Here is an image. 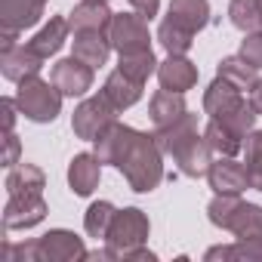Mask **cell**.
Returning a JSON list of instances; mask_svg holds the SVG:
<instances>
[{"mask_svg":"<svg viewBox=\"0 0 262 262\" xmlns=\"http://www.w3.org/2000/svg\"><path fill=\"white\" fill-rule=\"evenodd\" d=\"M117 170L123 173L126 185L133 191H139V194L155 191L164 182V148L158 145V136L155 133H136L133 145H129V151Z\"/></svg>","mask_w":262,"mask_h":262,"instance_id":"obj_1","label":"cell"},{"mask_svg":"<svg viewBox=\"0 0 262 262\" xmlns=\"http://www.w3.org/2000/svg\"><path fill=\"white\" fill-rule=\"evenodd\" d=\"M244 90H237L231 80L219 77L204 90V111L213 117V120H222L225 126H231L237 136L247 139V133H253V123H256V108L250 105V99L241 96Z\"/></svg>","mask_w":262,"mask_h":262,"instance_id":"obj_2","label":"cell"},{"mask_svg":"<svg viewBox=\"0 0 262 262\" xmlns=\"http://www.w3.org/2000/svg\"><path fill=\"white\" fill-rule=\"evenodd\" d=\"M16 105L19 111L34 120V123H53L62 111V93L53 80H43L40 74L25 77L16 90Z\"/></svg>","mask_w":262,"mask_h":262,"instance_id":"obj_3","label":"cell"},{"mask_svg":"<svg viewBox=\"0 0 262 262\" xmlns=\"http://www.w3.org/2000/svg\"><path fill=\"white\" fill-rule=\"evenodd\" d=\"M148 231H151V222H148V216L139 207H123V210H117L114 213V222L108 228V237H105L111 259H120V253L133 250V247H142L148 241Z\"/></svg>","mask_w":262,"mask_h":262,"instance_id":"obj_4","label":"cell"},{"mask_svg":"<svg viewBox=\"0 0 262 262\" xmlns=\"http://www.w3.org/2000/svg\"><path fill=\"white\" fill-rule=\"evenodd\" d=\"M117 108L114 102L105 96V93H96L90 99H83L77 108H74V117H71V129L74 136L83 139V142H96L99 133H105V129L117 120Z\"/></svg>","mask_w":262,"mask_h":262,"instance_id":"obj_5","label":"cell"},{"mask_svg":"<svg viewBox=\"0 0 262 262\" xmlns=\"http://www.w3.org/2000/svg\"><path fill=\"white\" fill-rule=\"evenodd\" d=\"M234 256L241 262H262V207L259 204H244L234 225Z\"/></svg>","mask_w":262,"mask_h":262,"instance_id":"obj_6","label":"cell"},{"mask_svg":"<svg viewBox=\"0 0 262 262\" xmlns=\"http://www.w3.org/2000/svg\"><path fill=\"white\" fill-rule=\"evenodd\" d=\"M111 47L123 53H142L151 50V34H148V19L139 13H114L111 28H108Z\"/></svg>","mask_w":262,"mask_h":262,"instance_id":"obj_7","label":"cell"},{"mask_svg":"<svg viewBox=\"0 0 262 262\" xmlns=\"http://www.w3.org/2000/svg\"><path fill=\"white\" fill-rule=\"evenodd\" d=\"M86 259L83 241L68 228H50L43 237H37V262H77Z\"/></svg>","mask_w":262,"mask_h":262,"instance_id":"obj_8","label":"cell"},{"mask_svg":"<svg viewBox=\"0 0 262 262\" xmlns=\"http://www.w3.org/2000/svg\"><path fill=\"white\" fill-rule=\"evenodd\" d=\"M93 71H96V68H90L86 62H80L77 56H71V59H62V62L53 65L50 80L59 86L62 96H71V99H74V96L90 93V86H93Z\"/></svg>","mask_w":262,"mask_h":262,"instance_id":"obj_9","label":"cell"},{"mask_svg":"<svg viewBox=\"0 0 262 262\" xmlns=\"http://www.w3.org/2000/svg\"><path fill=\"white\" fill-rule=\"evenodd\" d=\"M47 201L43 194H10L4 207V225L7 228H34L47 219Z\"/></svg>","mask_w":262,"mask_h":262,"instance_id":"obj_10","label":"cell"},{"mask_svg":"<svg viewBox=\"0 0 262 262\" xmlns=\"http://www.w3.org/2000/svg\"><path fill=\"white\" fill-rule=\"evenodd\" d=\"M207 179H210V188L216 194H241L244 188H250V173H247V164L234 161V158H219L210 164L207 170Z\"/></svg>","mask_w":262,"mask_h":262,"instance_id":"obj_11","label":"cell"},{"mask_svg":"<svg viewBox=\"0 0 262 262\" xmlns=\"http://www.w3.org/2000/svg\"><path fill=\"white\" fill-rule=\"evenodd\" d=\"M136 133L139 129H133V126H126V123H111L105 133H99V139L93 142L96 145V158L102 161V164H114V167H120V161L126 158V151H129V145H133V139H136Z\"/></svg>","mask_w":262,"mask_h":262,"instance_id":"obj_12","label":"cell"},{"mask_svg":"<svg viewBox=\"0 0 262 262\" xmlns=\"http://www.w3.org/2000/svg\"><path fill=\"white\" fill-rule=\"evenodd\" d=\"M170 158L179 164L182 176H188V179H201V176H207V170H210V164H213V148L207 145V139H204L201 133H194V136L185 139Z\"/></svg>","mask_w":262,"mask_h":262,"instance_id":"obj_13","label":"cell"},{"mask_svg":"<svg viewBox=\"0 0 262 262\" xmlns=\"http://www.w3.org/2000/svg\"><path fill=\"white\" fill-rule=\"evenodd\" d=\"M40 68H43V59H40L28 43L0 53V71H4V77L13 80V83H22L25 77L40 74Z\"/></svg>","mask_w":262,"mask_h":262,"instance_id":"obj_14","label":"cell"},{"mask_svg":"<svg viewBox=\"0 0 262 262\" xmlns=\"http://www.w3.org/2000/svg\"><path fill=\"white\" fill-rule=\"evenodd\" d=\"M114 13L108 10L105 0H83L68 13V28L74 31H108L111 28Z\"/></svg>","mask_w":262,"mask_h":262,"instance_id":"obj_15","label":"cell"},{"mask_svg":"<svg viewBox=\"0 0 262 262\" xmlns=\"http://www.w3.org/2000/svg\"><path fill=\"white\" fill-rule=\"evenodd\" d=\"M158 80H161L164 90L188 93V90L198 83V65L188 62L185 56H167V59L158 65Z\"/></svg>","mask_w":262,"mask_h":262,"instance_id":"obj_16","label":"cell"},{"mask_svg":"<svg viewBox=\"0 0 262 262\" xmlns=\"http://www.w3.org/2000/svg\"><path fill=\"white\" fill-rule=\"evenodd\" d=\"M99 176H102V161L96 155H74L71 164H68V185L77 198H90L99 185Z\"/></svg>","mask_w":262,"mask_h":262,"instance_id":"obj_17","label":"cell"},{"mask_svg":"<svg viewBox=\"0 0 262 262\" xmlns=\"http://www.w3.org/2000/svg\"><path fill=\"white\" fill-rule=\"evenodd\" d=\"M43 4L47 0H0V25L13 31H25L40 22Z\"/></svg>","mask_w":262,"mask_h":262,"instance_id":"obj_18","label":"cell"},{"mask_svg":"<svg viewBox=\"0 0 262 262\" xmlns=\"http://www.w3.org/2000/svg\"><path fill=\"white\" fill-rule=\"evenodd\" d=\"M71 43H74V56L90 68H102L108 62V53L114 50L108 40V31H74Z\"/></svg>","mask_w":262,"mask_h":262,"instance_id":"obj_19","label":"cell"},{"mask_svg":"<svg viewBox=\"0 0 262 262\" xmlns=\"http://www.w3.org/2000/svg\"><path fill=\"white\" fill-rule=\"evenodd\" d=\"M185 111H188L185 93H173V90H164V86L151 96V105H148V114H151L155 129H164V126L176 123Z\"/></svg>","mask_w":262,"mask_h":262,"instance_id":"obj_20","label":"cell"},{"mask_svg":"<svg viewBox=\"0 0 262 262\" xmlns=\"http://www.w3.org/2000/svg\"><path fill=\"white\" fill-rule=\"evenodd\" d=\"M142 86H145V83L126 77L123 71H111L108 80H105V86H102V93L114 102L117 111H126V108H133V105L142 99Z\"/></svg>","mask_w":262,"mask_h":262,"instance_id":"obj_21","label":"cell"},{"mask_svg":"<svg viewBox=\"0 0 262 262\" xmlns=\"http://www.w3.org/2000/svg\"><path fill=\"white\" fill-rule=\"evenodd\" d=\"M68 19H59V16H53L31 40H28V47L40 56V59H50V56H56L62 47H65V40H68Z\"/></svg>","mask_w":262,"mask_h":262,"instance_id":"obj_22","label":"cell"},{"mask_svg":"<svg viewBox=\"0 0 262 262\" xmlns=\"http://www.w3.org/2000/svg\"><path fill=\"white\" fill-rule=\"evenodd\" d=\"M47 176L34 164H16L7 173V194H43Z\"/></svg>","mask_w":262,"mask_h":262,"instance_id":"obj_23","label":"cell"},{"mask_svg":"<svg viewBox=\"0 0 262 262\" xmlns=\"http://www.w3.org/2000/svg\"><path fill=\"white\" fill-rule=\"evenodd\" d=\"M167 16L198 34L210 22V4L207 0H170V13Z\"/></svg>","mask_w":262,"mask_h":262,"instance_id":"obj_24","label":"cell"},{"mask_svg":"<svg viewBox=\"0 0 262 262\" xmlns=\"http://www.w3.org/2000/svg\"><path fill=\"white\" fill-rule=\"evenodd\" d=\"M204 139L213 148V155H219V158H234L244 148V136H237L231 126H225L222 120H213V117L204 129Z\"/></svg>","mask_w":262,"mask_h":262,"instance_id":"obj_25","label":"cell"},{"mask_svg":"<svg viewBox=\"0 0 262 262\" xmlns=\"http://www.w3.org/2000/svg\"><path fill=\"white\" fill-rule=\"evenodd\" d=\"M198 133V114H191V111H185L176 123H170V126H164V129H155V136H158V145L164 148V155H173L185 139H191Z\"/></svg>","mask_w":262,"mask_h":262,"instance_id":"obj_26","label":"cell"},{"mask_svg":"<svg viewBox=\"0 0 262 262\" xmlns=\"http://www.w3.org/2000/svg\"><path fill=\"white\" fill-rule=\"evenodd\" d=\"M158 40L164 43V50L170 56H185L191 50V43H194V31H188L185 25H179V22H173L167 16L161 22V28H158Z\"/></svg>","mask_w":262,"mask_h":262,"instance_id":"obj_27","label":"cell"},{"mask_svg":"<svg viewBox=\"0 0 262 262\" xmlns=\"http://www.w3.org/2000/svg\"><path fill=\"white\" fill-rule=\"evenodd\" d=\"M256 71H259V68H253L244 56H228V59H222L219 68H216V74L225 77V80H231L237 90H253V83L259 80Z\"/></svg>","mask_w":262,"mask_h":262,"instance_id":"obj_28","label":"cell"},{"mask_svg":"<svg viewBox=\"0 0 262 262\" xmlns=\"http://www.w3.org/2000/svg\"><path fill=\"white\" fill-rule=\"evenodd\" d=\"M158 65H161V62L155 59V53H151V50H142V53H123L120 62H117V71H123L126 77L145 83V80L158 71Z\"/></svg>","mask_w":262,"mask_h":262,"instance_id":"obj_29","label":"cell"},{"mask_svg":"<svg viewBox=\"0 0 262 262\" xmlns=\"http://www.w3.org/2000/svg\"><path fill=\"white\" fill-rule=\"evenodd\" d=\"M241 207H244L241 194H216V198L210 201L207 213H210V222H213L216 228H225V231H231V225H234V219H237Z\"/></svg>","mask_w":262,"mask_h":262,"instance_id":"obj_30","label":"cell"},{"mask_svg":"<svg viewBox=\"0 0 262 262\" xmlns=\"http://www.w3.org/2000/svg\"><path fill=\"white\" fill-rule=\"evenodd\" d=\"M228 16H231V25H234L237 31H244V34H250V31H259V28H262L259 0H231Z\"/></svg>","mask_w":262,"mask_h":262,"instance_id":"obj_31","label":"cell"},{"mask_svg":"<svg viewBox=\"0 0 262 262\" xmlns=\"http://www.w3.org/2000/svg\"><path fill=\"white\" fill-rule=\"evenodd\" d=\"M114 213H117V210H114L108 201H96V204L86 210V216H83L86 234L96 237V241H105V237H108V228H111V222H114Z\"/></svg>","mask_w":262,"mask_h":262,"instance_id":"obj_32","label":"cell"},{"mask_svg":"<svg viewBox=\"0 0 262 262\" xmlns=\"http://www.w3.org/2000/svg\"><path fill=\"white\" fill-rule=\"evenodd\" d=\"M244 151H247V173H250V188L262 191V129H253L244 139Z\"/></svg>","mask_w":262,"mask_h":262,"instance_id":"obj_33","label":"cell"},{"mask_svg":"<svg viewBox=\"0 0 262 262\" xmlns=\"http://www.w3.org/2000/svg\"><path fill=\"white\" fill-rule=\"evenodd\" d=\"M241 56H244L253 68H262V28H259V31H250V34L241 40Z\"/></svg>","mask_w":262,"mask_h":262,"instance_id":"obj_34","label":"cell"},{"mask_svg":"<svg viewBox=\"0 0 262 262\" xmlns=\"http://www.w3.org/2000/svg\"><path fill=\"white\" fill-rule=\"evenodd\" d=\"M158 256L142 244V247H133V250H126V253H120V262H155Z\"/></svg>","mask_w":262,"mask_h":262,"instance_id":"obj_35","label":"cell"},{"mask_svg":"<svg viewBox=\"0 0 262 262\" xmlns=\"http://www.w3.org/2000/svg\"><path fill=\"white\" fill-rule=\"evenodd\" d=\"M129 7H133L139 16H145V19H155L158 10H161V0H129Z\"/></svg>","mask_w":262,"mask_h":262,"instance_id":"obj_36","label":"cell"},{"mask_svg":"<svg viewBox=\"0 0 262 262\" xmlns=\"http://www.w3.org/2000/svg\"><path fill=\"white\" fill-rule=\"evenodd\" d=\"M7 167H16L19 164V136L16 133H7V158H4Z\"/></svg>","mask_w":262,"mask_h":262,"instance_id":"obj_37","label":"cell"},{"mask_svg":"<svg viewBox=\"0 0 262 262\" xmlns=\"http://www.w3.org/2000/svg\"><path fill=\"white\" fill-rule=\"evenodd\" d=\"M0 108H4V126H7V133H13V126H16V99H4L0 102Z\"/></svg>","mask_w":262,"mask_h":262,"instance_id":"obj_38","label":"cell"},{"mask_svg":"<svg viewBox=\"0 0 262 262\" xmlns=\"http://www.w3.org/2000/svg\"><path fill=\"white\" fill-rule=\"evenodd\" d=\"M204 259H207V262H216V259H237V256H234V244H231V247H210V250L204 253Z\"/></svg>","mask_w":262,"mask_h":262,"instance_id":"obj_39","label":"cell"},{"mask_svg":"<svg viewBox=\"0 0 262 262\" xmlns=\"http://www.w3.org/2000/svg\"><path fill=\"white\" fill-rule=\"evenodd\" d=\"M250 105L256 108V114L262 117V80H256L253 83V90H250Z\"/></svg>","mask_w":262,"mask_h":262,"instance_id":"obj_40","label":"cell"},{"mask_svg":"<svg viewBox=\"0 0 262 262\" xmlns=\"http://www.w3.org/2000/svg\"><path fill=\"white\" fill-rule=\"evenodd\" d=\"M259 13H262V0H259Z\"/></svg>","mask_w":262,"mask_h":262,"instance_id":"obj_41","label":"cell"},{"mask_svg":"<svg viewBox=\"0 0 262 262\" xmlns=\"http://www.w3.org/2000/svg\"><path fill=\"white\" fill-rule=\"evenodd\" d=\"M105 4H108V0H105Z\"/></svg>","mask_w":262,"mask_h":262,"instance_id":"obj_42","label":"cell"}]
</instances>
